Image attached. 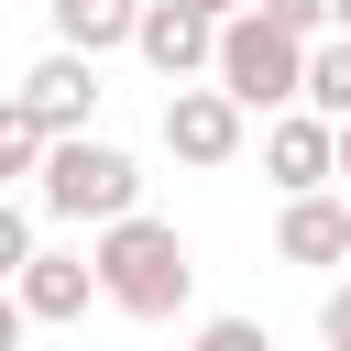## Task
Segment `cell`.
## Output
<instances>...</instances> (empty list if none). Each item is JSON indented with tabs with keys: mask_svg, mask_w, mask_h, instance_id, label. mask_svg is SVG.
<instances>
[{
	"mask_svg": "<svg viewBox=\"0 0 351 351\" xmlns=\"http://www.w3.org/2000/svg\"><path fill=\"white\" fill-rule=\"evenodd\" d=\"M99 296L121 307V318H143V329H165V318H186V296H197V263H186V241H176V219H143V208H121V219H99Z\"/></svg>",
	"mask_w": 351,
	"mask_h": 351,
	"instance_id": "cell-1",
	"label": "cell"
},
{
	"mask_svg": "<svg viewBox=\"0 0 351 351\" xmlns=\"http://www.w3.org/2000/svg\"><path fill=\"white\" fill-rule=\"evenodd\" d=\"M219 88L241 99V110H296L307 99V33H285L274 11H230L219 22Z\"/></svg>",
	"mask_w": 351,
	"mask_h": 351,
	"instance_id": "cell-2",
	"label": "cell"
},
{
	"mask_svg": "<svg viewBox=\"0 0 351 351\" xmlns=\"http://www.w3.org/2000/svg\"><path fill=\"white\" fill-rule=\"evenodd\" d=\"M33 197L55 208V219H121V208H143V165L121 154V143H99V132H55V154H44V176H33Z\"/></svg>",
	"mask_w": 351,
	"mask_h": 351,
	"instance_id": "cell-3",
	"label": "cell"
},
{
	"mask_svg": "<svg viewBox=\"0 0 351 351\" xmlns=\"http://www.w3.org/2000/svg\"><path fill=\"white\" fill-rule=\"evenodd\" d=\"M241 121H252V110H241L219 77H208V88H197V77L165 88V154H176V165H230V154H241Z\"/></svg>",
	"mask_w": 351,
	"mask_h": 351,
	"instance_id": "cell-4",
	"label": "cell"
},
{
	"mask_svg": "<svg viewBox=\"0 0 351 351\" xmlns=\"http://www.w3.org/2000/svg\"><path fill=\"white\" fill-rule=\"evenodd\" d=\"M132 55H143L165 88H176V77H219V11H197V0H143Z\"/></svg>",
	"mask_w": 351,
	"mask_h": 351,
	"instance_id": "cell-5",
	"label": "cell"
},
{
	"mask_svg": "<svg viewBox=\"0 0 351 351\" xmlns=\"http://www.w3.org/2000/svg\"><path fill=\"white\" fill-rule=\"evenodd\" d=\"M263 176L296 197V186H329L340 176V121L318 110V99H296V110H274L263 121Z\"/></svg>",
	"mask_w": 351,
	"mask_h": 351,
	"instance_id": "cell-6",
	"label": "cell"
},
{
	"mask_svg": "<svg viewBox=\"0 0 351 351\" xmlns=\"http://www.w3.org/2000/svg\"><path fill=\"white\" fill-rule=\"evenodd\" d=\"M274 252H285V263H307V274L351 263V197H329V186H296V197H285V219H274Z\"/></svg>",
	"mask_w": 351,
	"mask_h": 351,
	"instance_id": "cell-7",
	"label": "cell"
},
{
	"mask_svg": "<svg viewBox=\"0 0 351 351\" xmlns=\"http://www.w3.org/2000/svg\"><path fill=\"white\" fill-rule=\"evenodd\" d=\"M11 99H33L55 132H88V110H99V55H88V44H55L44 66H22Z\"/></svg>",
	"mask_w": 351,
	"mask_h": 351,
	"instance_id": "cell-8",
	"label": "cell"
},
{
	"mask_svg": "<svg viewBox=\"0 0 351 351\" xmlns=\"http://www.w3.org/2000/svg\"><path fill=\"white\" fill-rule=\"evenodd\" d=\"M11 285H22L33 329H66V318H88V296H99V252H33Z\"/></svg>",
	"mask_w": 351,
	"mask_h": 351,
	"instance_id": "cell-9",
	"label": "cell"
},
{
	"mask_svg": "<svg viewBox=\"0 0 351 351\" xmlns=\"http://www.w3.org/2000/svg\"><path fill=\"white\" fill-rule=\"evenodd\" d=\"M44 11H55V44H88V55L143 33V0H44Z\"/></svg>",
	"mask_w": 351,
	"mask_h": 351,
	"instance_id": "cell-10",
	"label": "cell"
},
{
	"mask_svg": "<svg viewBox=\"0 0 351 351\" xmlns=\"http://www.w3.org/2000/svg\"><path fill=\"white\" fill-rule=\"evenodd\" d=\"M307 99H318L329 121H351V33H318V44H307Z\"/></svg>",
	"mask_w": 351,
	"mask_h": 351,
	"instance_id": "cell-11",
	"label": "cell"
},
{
	"mask_svg": "<svg viewBox=\"0 0 351 351\" xmlns=\"http://www.w3.org/2000/svg\"><path fill=\"white\" fill-rule=\"evenodd\" d=\"M44 241H33V208H0V274H22Z\"/></svg>",
	"mask_w": 351,
	"mask_h": 351,
	"instance_id": "cell-12",
	"label": "cell"
},
{
	"mask_svg": "<svg viewBox=\"0 0 351 351\" xmlns=\"http://www.w3.org/2000/svg\"><path fill=\"white\" fill-rule=\"evenodd\" d=\"M318 340H329V351H351V274L318 296Z\"/></svg>",
	"mask_w": 351,
	"mask_h": 351,
	"instance_id": "cell-13",
	"label": "cell"
},
{
	"mask_svg": "<svg viewBox=\"0 0 351 351\" xmlns=\"http://www.w3.org/2000/svg\"><path fill=\"white\" fill-rule=\"evenodd\" d=\"M197 351H263V329H252V318H208V329H197Z\"/></svg>",
	"mask_w": 351,
	"mask_h": 351,
	"instance_id": "cell-14",
	"label": "cell"
},
{
	"mask_svg": "<svg viewBox=\"0 0 351 351\" xmlns=\"http://www.w3.org/2000/svg\"><path fill=\"white\" fill-rule=\"evenodd\" d=\"M340 186H351V121H340Z\"/></svg>",
	"mask_w": 351,
	"mask_h": 351,
	"instance_id": "cell-15",
	"label": "cell"
},
{
	"mask_svg": "<svg viewBox=\"0 0 351 351\" xmlns=\"http://www.w3.org/2000/svg\"><path fill=\"white\" fill-rule=\"evenodd\" d=\"M197 11H219V22H230V11H241V0H197Z\"/></svg>",
	"mask_w": 351,
	"mask_h": 351,
	"instance_id": "cell-16",
	"label": "cell"
},
{
	"mask_svg": "<svg viewBox=\"0 0 351 351\" xmlns=\"http://www.w3.org/2000/svg\"><path fill=\"white\" fill-rule=\"evenodd\" d=\"M340 33H351V0H340Z\"/></svg>",
	"mask_w": 351,
	"mask_h": 351,
	"instance_id": "cell-17",
	"label": "cell"
}]
</instances>
